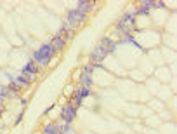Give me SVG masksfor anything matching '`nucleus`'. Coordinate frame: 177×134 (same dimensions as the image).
<instances>
[{
	"label": "nucleus",
	"instance_id": "12",
	"mask_svg": "<svg viewBox=\"0 0 177 134\" xmlns=\"http://www.w3.org/2000/svg\"><path fill=\"white\" fill-rule=\"evenodd\" d=\"M21 118H23V113H21V115H17V118H16V124H19V122H21Z\"/></svg>",
	"mask_w": 177,
	"mask_h": 134
},
{
	"label": "nucleus",
	"instance_id": "2",
	"mask_svg": "<svg viewBox=\"0 0 177 134\" xmlns=\"http://www.w3.org/2000/svg\"><path fill=\"white\" fill-rule=\"evenodd\" d=\"M85 16H87V14L80 12L78 9H73V11H70V12H68V17H66V25L75 30V28H76L78 25H82V23H83Z\"/></svg>",
	"mask_w": 177,
	"mask_h": 134
},
{
	"label": "nucleus",
	"instance_id": "3",
	"mask_svg": "<svg viewBox=\"0 0 177 134\" xmlns=\"http://www.w3.org/2000/svg\"><path fill=\"white\" fill-rule=\"evenodd\" d=\"M134 26H136V19H132L130 14L123 16L120 21H118V28H120L122 32H129V30H132Z\"/></svg>",
	"mask_w": 177,
	"mask_h": 134
},
{
	"label": "nucleus",
	"instance_id": "4",
	"mask_svg": "<svg viewBox=\"0 0 177 134\" xmlns=\"http://www.w3.org/2000/svg\"><path fill=\"white\" fill-rule=\"evenodd\" d=\"M75 115H76V108L73 105H64V108L61 111V117H63V120H64L66 124H70L73 118H75Z\"/></svg>",
	"mask_w": 177,
	"mask_h": 134
},
{
	"label": "nucleus",
	"instance_id": "5",
	"mask_svg": "<svg viewBox=\"0 0 177 134\" xmlns=\"http://www.w3.org/2000/svg\"><path fill=\"white\" fill-rule=\"evenodd\" d=\"M106 54H108V49H106L103 44H99V45L96 47V50H94V54H92V61L97 63V61H101V59L104 58Z\"/></svg>",
	"mask_w": 177,
	"mask_h": 134
},
{
	"label": "nucleus",
	"instance_id": "6",
	"mask_svg": "<svg viewBox=\"0 0 177 134\" xmlns=\"http://www.w3.org/2000/svg\"><path fill=\"white\" fill-rule=\"evenodd\" d=\"M50 45H52V49H54V52L56 50H61L63 47L66 45V40L63 38V37H59V35H56L54 38H52V42H50Z\"/></svg>",
	"mask_w": 177,
	"mask_h": 134
},
{
	"label": "nucleus",
	"instance_id": "7",
	"mask_svg": "<svg viewBox=\"0 0 177 134\" xmlns=\"http://www.w3.org/2000/svg\"><path fill=\"white\" fill-rule=\"evenodd\" d=\"M37 72H38V68L35 66V61H30V63L24 66V70H23L24 75H37Z\"/></svg>",
	"mask_w": 177,
	"mask_h": 134
},
{
	"label": "nucleus",
	"instance_id": "10",
	"mask_svg": "<svg viewBox=\"0 0 177 134\" xmlns=\"http://www.w3.org/2000/svg\"><path fill=\"white\" fill-rule=\"evenodd\" d=\"M82 82H83V85L88 89V85L92 84V80H90V77H88V73H83V77H82Z\"/></svg>",
	"mask_w": 177,
	"mask_h": 134
},
{
	"label": "nucleus",
	"instance_id": "1",
	"mask_svg": "<svg viewBox=\"0 0 177 134\" xmlns=\"http://www.w3.org/2000/svg\"><path fill=\"white\" fill-rule=\"evenodd\" d=\"M52 54H54V49H52V45L49 44V45H42L40 49L35 52V63H42V65H47L50 58H52Z\"/></svg>",
	"mask_w": 177,
	"mask_h": 134
},
{
	"label": "nucleus",
	"instance_id": "8",
	"mask_svg": "<svg viewBox=\"0 0 177 134\" xmlns=\"http://www.w3.org/2000/svg\"><path fill=\"white\" fill-rule=\"evenodd\" d=\"M92 2H88V0H83V2H78V11L80 12H83V14H87V11H90L92 9Z\"/></svg>",
	"mask_w": 177,
	"mask_h": 134
},
{
	"label": "nucleus",
	"instance_id": "9",
	"mask_svg": "<svg viewBox=\"0 0 177 134\" xmlns=\"http://www.w3.org/2000/svg\"><path fill=\"white\" fill-rule=\"evenodd\" d=\"M44 134H59V126L50 124V126L45 127V132H44Z\"/></svg>",
	"mask_w": 177,
	"mask_h": 134
},
{
	"label": "nucleus",
	"instance_id": "11",
	"mask_svg": "<svg viewBox=\"0 0 177 134\" xmlns=\"http://www.w3.org/2000/svg\"><path fill=\"white\" fill-rule=\"evenodd\" d=\"M88 92H90V91H88L87 87H83V89H82V92H80V96H82V98H85V96H88Z\"/></svg>",
	"mask_w": 177,
	"mask_h": 134
}]
</instances>
